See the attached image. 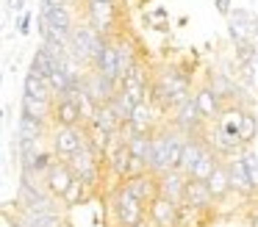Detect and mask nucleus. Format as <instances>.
I'll list each match as a JSON object with an SVG mask.
<instances>
[{"mask_svg":"<svg viewBox=\"0 0 258 227\" xmlns=\"http://www.w3.org/2000/svg\"><path fill=\"white\" fill-rule=\"evenodd\" d=\"M114 216H117V224L122 227H136L142 219H147V208L125 188V183L114 194Z\"/></svg>","mask_w":258,"mask_h":227,"instance_id":"obj_1","label":"nucleus"},{"mask_svg":"<svg viewBox=\"0 0 258 227\" xmlns=\"http://www.w3.org/2000/svg\"><path fill=\"white\" fill-rule=\"evenodd\" d=\"M67 166L73 169V175L78 180H84L89 188H97V183H100V155L89 144L84 149H78L73 158H67Z\"/></svg>","mask_w":258,"mask_h":227,"instance_id":"obj_2","label":"nucleus"},{"mask_svg":"<svg viewBox=\"0 0 258 227\" xmlns=\"http://www.w3.org/2000/svg\"><path fill=\"white\" fill-rule=\"evenodd\" d=\"M86 144H89V136L81 127H56V133H53V153L61 158H73Z\"/></svg>","mask_w":258,"mask_h":227,"instance_id":"obj_3","label":"nucleus"},{"mask_svg":"<svg viewBox=\"0 0 258 227\" xmlns=\"http://www.w3.org/2000/svg\"><path fill=\"white\" fill-rule=\"evenodd\" d=\"M225 166H228V175H230V188H233L236 194H241V197H252V194H255V186H252L250 166H247L244 153L233 155Z\"/></svg>","mask_w":258,"mask_h":227,"instance_id":"obj_4","label":"nucleus"},{"mask_svg":"<svg viewBox=\"0 0 258 227\" xmlns=\"http://www.w3.org/2000/svg\"><path fill=\"white\" fill-rule=\"evenodd\" d=\"M73 183H75V175H73V169L67 166V161H56V164L47 169V175H45V188L50 191V197H56V199L67 197V191H70Z\"/></svg>","mask_w":258,"mask_h":227,"instance_id":"obj_5","label":"nucleus"},{"mask_svg":"<svg viewBox=\"0 0 258 227\" xmlns=\"http://www.w3.org/2000/svg\"><path fill=\"white\" fill-rule=\"evenodd\" d=\"M122 183L145 208H150L153 199L158 197V175H153V172H142V175H134V177H128V180H122Z\"/></svg>","mask_w":258,"mask_h":227,"instance_id":"obj_6","label":"nucleus"},{"mask_svg":"<svg viewBox=\"0 0 258 227\" xmlns=\"http://www.w3.org/2000/svg\"><path fill=\"white\" fill-rule=\"evenodd\" d=\"M186 183H189V175H183L180 169L164 172V175H158V197L169 199V202H175V205H183Z\"/></svg>","mask_w":258,"mask_h":227,"instance_id":"obj_7","label":"nucleus"},{"mask_svg":"<svg viewBox=\"0 0 258 227\" xmlns=\"http://www.w3.org/2000/svg\"><path fill=\"white\" fill-rule=\"evenodd\" d=\"M84 89H86V94H89V100L95 105L111 103V97L117 94V86H114L108 78H103L97 69H92V72H86V75H84Z\"/></svg>","mask_w":258,"mask_h":227,"instance_id":"obj_8","label":"nucleus"},{"mask_svg":"<svg viewBox=\"0 0 258 227\" xmlns=\"http://www.w3.org/2000/svg\"><path fill=\"white\" fill-rule=\"evenodd\" d=\"M203 114H200V108H197V100L195 97H189L186 103H180L178 105V116H175V125H178V130L183 133V136H197L200 133V127H203Z\"/></svg>","mask_w":258,"mask_h":227,"instance_id":"obj_9","label":"nucleus"},{"mask_svg":"<svg viewBox=\"0 0 258 227\" xmlns=\"http://www.w3.org/2000/svg\"><path fill=\"white\" fill-rule=\"evenodd\" d=\"M147 216L156 227H178V219H180V205L169 202L164 197H156L153 205L147 208Z\"/></svg>","mask_w":258,"mask_h":227,"instance_id":"obj_10","label":"nucleus"},{"mask_svg":"<svg viewBox=\"0 0 258 227\" xmlns=\"http://www.w3.org/2000/svg\"><path fill=\"white\" fill-rule=\"evenodd\" d=\"M53 119H56L58 127H78L86 116H84V108H81L75 100L58 97L56 103H53Z\"/></svg>","mask_w":258,"mask_h":227,"instance_id":"obj_11","label":"nucleus"},{"mask_svg":"<svg viewBox=\"0 0 258 227\" xmlns=\"http://www.w3.org/2000/svg\"><path fill=\"white\" fill-rule=\"evenodd\" d=\"M169 144H172V133H153V153L147 164L153 175L169 172Z\"/></svg>","mask_w":258,"mask_h":227,"instance_id":"obj_12","label":"nucleus"},{"mask_svg":"<svg viewBox=\"0 0 258 227\" xmlns=\"http://www.w3.org/2000/svg\"><path fill=\"white\" fill-rule=\"evenodd\" d=\"M89 22L95 31H100L103 36H111L114 28V6L111 0H92L89 3Z\"/></svg>","mask_w":258,"mask_h":227,"instance_id":"obj_13","label":"nucleus"},{"mask_svg":"<svg viewBox=\"0 0 258 227\" xmlns=\"http://www.w3.org/2000/svg\"><path fill=\"white\" fill-rule=\"evenodd\" d=\"M42 17H45L47 25H50L58 36H64L70 42V36H73V17H70V11L64 9V6H42Z\"/></svg>","mask_w":258,"mask_h":227,"instance_id":"obj_14","label":"nucleus"},{"mask_svg":"<svg viewBox=\"0 0 258 227\" xmlns=\"http://www.w3.org/2000/svg\"><path fill=\"white\" fill-rule=\"evenodd\" d=\"M89 125H92V127H100L103 133H108V136H117V133L125 127L122 122H119L117 111L111 108V103H106V105H95V114H92Z\"/></svg>","mask_w":258,"mask_h":227,"instance_id":"obj_15","label":"nucleus"},{"mask_svg":"<svg viewBox=\"0 0 258 227\" xmlns=\"http://www.w3.org/2000/svg\"><path fill=\"white\" fill-rule=\"evenodd\" d=\"M195 100H197V108H200V114L206 122L219 119V114H222V100L217 97V92H214L211 86H203L200 92L195 94Z\"/></svg>","mask_w":258,"mask_h":227,"instance_id":"obj_16","label":"nucleus"},{"mask_svg":"<svg viewBox=\"0 0 258 227\" xmlns=\"http://www.w3.org/2000/svg\"><path fill=\"white\" fill-rule=\"evenodd\" d=\"M214 202H217V199H214V194H211V191H208L206 183L191 180V177H189V183H186V199H183V205H191V208L208 210Z\"/></svg>","mask_w":258,"mask_h":227,"instance_id":"obj_17","label":"nucleus"},{"mask_svg":"<svg viewBox=\"0 0 258 227\" xmlns=\"http://www.w3.org/2000/svg\"><path fill=\"white\" fill-rule=\"evenodd\" d=\"M208 149V141H203V138L197 136H186L183 141V158H180V172L183 175H189L191 169H195V164L203 158V153Z\"/></svg>","mask_w":258,"mask_h":227,"instance_id":"obj_18","label":"nucleus"},{"mask_svg":"<svg viewBox=\"0 0 258 227\" xmlns=\"http://www.w3.org/2000/svg\"><path fill=\"white\" fill-rule=\"evenodd\" d=\"M153 122H156V116H153V100L150 103H136L134 116H131V122H128L131 130L145 133V136H153Z\"/></svg>","mask_w":258,"mask_h":227,"instance_id":"obj_19","label":"nucleus"},{"mask_svg":"<svg viewBox=\"0 0 258 227\" xmlns=\"http://www.w3.org/2000/svg\"><path fill=\"white\" fill-rule=\"evenodd\" d=\"M219 164H222V161H219V155L214 153L211 144H208V149L203 153V158L195 164V169L189 172V177H191V180H200V183H208V177H211L214 172H217V166H219Z\"/></svg>","mask_w":258,"mask_h":227,"instance_id":"obj_20","label":"nucleus"},{"mask_svg":"<svg viewBox=\"0 0 258 227\" xmlns=\"http://www.w3.org/2000/svg\"><path fill=\"white\" fill-rule=\"evenodd\" d=\"M114 44H117V58H119V83H122V78H128L131 69H134L139 61H136L134 47H131V42H128L125 36L114 39Z\"/></svg>","mask_w":258,"mask_h":227,"instance_id":"obj_21","label":"nucleus"},{"mask_svg":"<svg viewBox=\"0 0 258 227\" xmlns=\"http://www.w3.org/2000/svg\"><path fill=\"white\" fill-rule=\"evenodd\" d=\"M56 66H58V61L50 55V50L42 44L39 50H36V55H34V61H31V72H36L39 78H45V81H50V75L56 72Z\"/></svg>","mask_w":258,"mask_h":227,"instance_id":"obj_22","label":"nucleus"},{"mask_svg":"<svg viewBox=\"0 0 258 227\" xmlns=\"http://www.w3.org/2000/svg\"><path fill=\"white\" fill-rule=\"evenodd\" d=\"M208 191L214 194V199H225L228 197V191H233V188H230V175H228V166L225 164H219L217 166V172H214L211 177H208Z\"/></svg>","mask_w":258,"mask_h":227,"instance_id":"obj_23","label":"nucleus"},{"mask_svg":"<svg viewBox=\"0 0 258 227\" xmlns=\"http://www.w3.org/2000/svg\"><path fill=\"white\" fill-rule=\"evenodd\" d=\"M42 133H45V122L34 119V116L23 114L17 122V138H28V141H42Z\"/></svg>","mask_w":258,"mask_h":227,"instance_id":"obj_24","label":"nucleus"},{"mask_svg":"<svg viewBox=\"0 0 258 227\" xmlns=\"http://www.w3.org/2000/svg\"><path fill=\"white\" fill-rule=\"evenodd\" d=\"M23 114H28V116H34V119L45 122L47 116H53V103H50V100H36V97L23 94Z\"/></svg>","mask_w":258,"mask_h":227,"instance_id":"obj_25","label":"nucleus"},{"mask_svg":"<svg viewBox=\"0 0 258 227\" xmlns=\"http://www.w3.org/2000/svg\"><path fill=\"white\" fill-rule=\"evenodd\" d=\"M25 94H28V97H36V100H50L53 89L45 78H39L36 72H28V75H25Z\"/></svg>","mask_w":258,"mask_h":227,"instance_id":"obj_26","label":"nucleus"},{"mask_svg":"<svg viewBox=\"0 0 258 227\" xmlns=\"http://www.w3.org/2000/svg\"><path fill=\"white\" fill-rule=\"evenodd\" d=\"M111 108L117 111V116H119V122L122 125H128L131 122V116H134V108H136V103L128 97V94L122 92V89H117V94L111 97Z\"/></svg>","mask_w":258,"mask_h":227,"instance_id":"obj_27","label":"nucleus"},{"mask_svg":"<svg viewBox=\"0 0 258 227\" xmlns=\"http://www.w3.org/2000/svg\"><path fill=\"white\" fill-rule=\"evenodd\" d=\"M203 221H206V210L191 208V205H180L178 227H203Z\"/></svg>","mask_w":258,"mask_h":227,"instance_id":"obj_28","label":"nucleus"},{"mask_svg":"<svg viewBox=\"0 0 258 227\" xmlns=\"http://www.w3.org/2000/svg\"><path fill=\"white\" fill-rule=\"evenodd\" d=\"M255 136H258V119L244 108V114H241V125H239V138L244 141V147H247Z\"/></svg>","mask_w":258,"mask_h":227,"instance_id":"obj_29","label":"nucleus"},{"mask_svg":"<svg viewBox=\"0 0 258 227\" xmlns=\"http://www.w3.org/2000/svg\"><path fill=\"white\" fill-rule=\"evenodd\" d=\"M89 191H92V188L86 186L84 180H78V177H75V183L70 186V191H67V197H64V202H67V205H81L86 197H89Z\"/></svg>","mask_w":258,"mask_h":227,"instance_id":"obj_30","label":"nucleus"},{"mask_svg":"<svg viewBox=\"0 0 258 227\" xmlns=\"http://www.w3.org/2000/svg\"><path fill=\"white\" fill-rule=\"evenodd\" d=\"M244 158H247V166H250L252 186H255V191H258V155H252V153H244Z\"/></svg>","mask_w":258,"mask_h":227,"instance_id":"obj_31","label":"nucleus"},{"mask_svg":"<svg viewBox=\"0 0 258 227\" xmlns=\"http://www.w3.org/2000/svg\"><path fill=\"white\" fill-rule=\"evenodd\" d=\"M6 6H9V11H14V14L23 11V0H6Z\"/></svg>","mask_w":258,"mask_h":227,"instance_id":"obj_32","label":"nucleus"},{"mask_svg":"<svg viewBox=\"0 0 258 227\" xmlns=\"http://www.w3.org/2000/svg\"><path fill=\"white\" fill-rule=\"evenodd\" d=\"M217 9L222 11L225 17H228V14H230V0H217Z\"/></svg>","mask_w":258,"mask_h":227,"instance_id":"obj_33","label":"nucleus"},{"mask_svg":"<svg viewBox=\"0 0 258 227\" xmlns=\"http://www.w3.org/2000/svg\"><path fill=\"white\" fill-rule=\"evenodd\" d=\"M250 227H258V210H250Z\"/></svg>","mask_w":258,"mask_h":227,"instance_id":"obj_34","label":"nucleus"},{"mask_svg":"<svg viewBox=\"0 0 258 227\" xmlns=\"http://www.w3.org/2000/svg\"><path fill=\"white\" fill-rule=\"evenodd\" d=\"M136 227H156V224H153V221H150V216H147V219H142Z\"/></svg>","mask_w":258,"mask_h":227,"instance_id":"obj_35","label":"nucleus"},{"mask_svg":"<svg viewBox=\"0 0 258 227\" xmlns=\"http://www.w3.org/2000/svg\"><path fill=\"white\" fill-rule=\"evenodd\" d=\"M45 6H64V0H42Z\"/></svg>","mask_w":258,"mask_h":227,"instance_id":"obj_36","label":"nucleus"},{"mask_svg":"<svg viewBox=\"0 0 258 227\" xmlns=\"http://www.w3.org/2000/svg\"><path fill=\"white\" fill-rule=\"evenodd\" d=\"M255 28H258V20H255Z\"/></svg>","mask_w":258,"mask_h":227,"instance_id":"obj_37","label":"nucleus"},{"mask_svg":"<svg viewBox=\"0 0 258 227\" xmlns=\"http://www.w3.org/2000/svg\"><path fill=\"white\" fill-rule=\"evenodd\" d=\"M117 227H122V224H117Z\"/></svg>","mask_w":258,"mask_h":227,"instance_id":"obj_38","label":"nucleus"}]
</instances>
